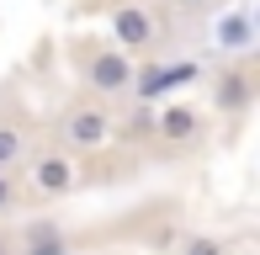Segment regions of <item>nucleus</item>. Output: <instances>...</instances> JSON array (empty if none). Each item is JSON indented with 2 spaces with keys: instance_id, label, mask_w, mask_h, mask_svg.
I'll list each match as a JSON object with an SVG mask.
<instances>
[{
  "instance_id": "3",
  "label": "nucleus",
  "mask_w": 260,
  "mask_h": 255,
  "mask_svg": "<svg viewBox=\"0 0 260 255\" xmlns=\"http://www.w3.org/2000/svg\"><path fill=\"white\" fill-rule=\"evenodd\" d=\"M75 181H80V170H75L69 154H38V160H32V186H38V192L64 197V192H75Z\"/></svg>"
},
{
  "instance_id": "7",
  "label": "nucleus",
  "mask_w": 260,
  "mask_h": 255,
  "mask_svg": "<svg viewBox=\"0 0 260 255\" xmlns=\"http://www.w3.org/2000/svg\"><path fill=\"white\" fill-rule=\"evenodd\" d=\"M16 255H69V245H64V234L53 224H32L27 229V250H16Z\"/></svg>"
},
{
  "instance_id": "10",
  "label": "nucleus",
  "mask_w": 260,
  "mask_h": 255,
  "mask_svg": "<svg viewBox=\"0 0 260 255\" xmlns=\"http://www.w3.org/2000/svg\"><path fill=\"white\" fill-rule=\"evenodd\" d=\"M244 101H250V85H244V75L223 80V96H218V107H223V112H239Z\"/></svg>"
},
{
  "instance_id": "4",
  "label": "nucleus",
  "mask_w": 260,
  "mask_h": 255,
  "mask_svg": "<svg viewBox=\"0 0 260 255\" xmlns=\"http://www.w3.org/2000/svg\"><path fill=\"white\" fill-rule=\"evenodd\" d=\"M112 38L122 43V48H149L154 43V21H149L144 6H117L112 11Z\"/></svg>"
},
{
  "instance_id": "9",
  "label": "nucleus",
  "mask_w": 260,
  "mask_h": 255,
  "mask_svg": "<svg viewBox=\"0 0 260 255\" xmlns=\"http://www.w3.org/2000/svg\"><path fill=\"white\" fill-rule=\"evenodd\" d=\"M21 149H27V144H21V133H16V128H0V176H6V170L21 160Z\"/></svg>"
},
{
  "instance_id": "5",
  "label": "nucleus",
  "mask_w": 260,
  "mask_h": 255,
  "mask_svg": "<svg viewBox=\"0 0 260 255\" xmlns=\"http://www.w3.org/2000/svg\"><path fill=\"white\" fill-rule=\"evenodd\" d=\"M154 128H159L165 144H191V138H197V112L191 107H165Z\"/></svg>"
},
{
  "instance_id": "2",
  "label": "nucleus",
  "mask_w": 260,
  "mask_h": 255,
  "mask_svg": "<svg viewBox=\"0 0 260 255\" xmlns=\"http://www.w3.org/2000/svg\"><path fill=\"white\" fill-rule=\"evenodd\" d=\"M90 90H101V96H117V90H127L133 85V59H127L122 48H106V53H96L90 59Z\"/></svg>"
},
{
  "instance_id": "6",
  "label": "nucleus",
  "mask_w": 260,
  "mask_h": 255,
  "mask_svg": "<svg viewBox=\"0 0 260 255\" xmlns=\"http://www.w3.org/2000/svg\"><path fill=\"white\" fill-rule=\"evenodd\" d=\"M250 38H255V27H250V16H244V11H229V16L218 21V48L244 53V48H250Z\"/></svg>"
},
{
  "instance_id": "8",
  "label": "nucleus",
  "mask_w": 260,
  "mask_h": 255,
  "mask_svg": "<svg viewBox=\"0 0 260 255\" xmlns=\"http://www.w3.org/2000/svg\"><path fill=\"white\" fill-rule=\"evenodd\" d=\"M191 75H197L191 64H181V69H154V75L138 85V96H159V90H170V80H191Z\"/></svg>"
},
{
  "instance_id": "13",
  "label": "nucleus",
  "mask_w": 260,
  "mask_h": 255,
  "mask_svg": "<svg viewBox=\"0 0 260 255\" xmlns=\"http://www.w3.org/2000/svg\"><path fill=\"white\" fill-rule=\"evenodd\" d=\"M0 255H16V250H6V245H0Z\"/></svg>"
},
{
  "instance_id": "12",
  "label": "nucleus",
  "mask_w": 260,
  "mask_h": 255,
  "mask_svg": "<svg viewBox=\"0 0 260 255\" xmlns=\"http://www.w3.org/2000/svg\"><path fill=\"white\" fill-rule=\"evenodd\" d=\"M6 197H11V186H6V181H0V202H6Z\"/></svg>"
},
{
  "instance_id": "1",
  "label": "nucleus",
  "mask_w": 260,
  "mask_h": 255,
  "mask_svg": "<svg viewBox=\"0 0 260 255\" xmlns=\"http://www.w3.org/2000/svg\"><path fill=\"white\" fill-rule=\"evenodd\" d=\"M106 138H112V117L101 107H75L64 117V144L69 149H101Z\"/></svg>"
},
{
  "instance_id": "11",
  "label": "nucleus",
  "mask_w": 260,
  "mask_h": 255,
  "mask_svg": "<svg viewBox=\"0 0 260 255\" xmlns=\"http://www.w3.org/2000/svg\"><path fill=\"white\" fill-rule=\"evenodd\" d=\"M181 255H223V245H218V239H186Z\"/></svg>"
}]
</instances>
